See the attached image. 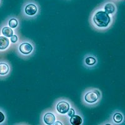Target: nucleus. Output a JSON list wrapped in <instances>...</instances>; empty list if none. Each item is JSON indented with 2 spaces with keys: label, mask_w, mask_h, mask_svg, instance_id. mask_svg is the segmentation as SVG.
Instances as JSON below:
<instances>
[{
  "label": "nucleus",
  "mask_w": 125,
  "mask_h": 125,
  "mask_svg": "<svg viewBox=\"0 0 125 125\" xmlns=\"http://www.w3.org/2000/svg\"><path fill=\"white\" fill-rule=\"evenodd\" d=\"M93 21L98 27H106L111 21L110 16L103 11H98L94 15Z\"/></svg>",
  "instance_id": "1"
},
{
  "label": "nucleus",
  "mask_w": 125,
  "mask_h": 125,
  "mask_svg": "<svg viewBox=\"0 0 125 125\" xmlns=\"http://www.w3.org/2000/svg\"><path fill=\"white\" fill-rule=\"evenodd\" d=\"M33 50V46L28 43H22L20 46V51L24 54H28Z\"/></svg>",
  "instance_id": "5"
},
{
  "label": "nucleus",
  "mask_w": 125,
  "mask_h": 125,
  "mask_svg": "<svg viewBox=\"0 0 125 125\" xmlns=\"http://www.w3.org/2000/svg\"><path fill=\"white\" fill-rule=\"evenodd\" d=\"M9 26L11 28H15L18 26V21L16 19H11L9 21Z\"/></svg>",
  "instance_id": "14"
},
{
  "label": "nucleus",
  "mask_w": 125,
  "mask_h": 125,
  "mask_svg": "<svg viewBox=\"0 0 125 125\" xmlns=\"http://www.w3.org/2000/svg\"><path fill=\"white\" fill-rule=\"evenodd\" d=\"M96 59L94 58L93 57H88L85 60L86 64L88 65H93L96 63Z\"/></svg>",
  "instance_id": "12"
},
{
  "label": "nucleus",
  "mask_w": 125,
  "mask_h": 125,
  "mask_svg": "<svg viewBox=\"0 0 125 125\" xmlns=\"http://www.w3.org/2000/svg\"><path fill=\"white\" fill-rule=\"evenodd\" d=\"M85 101L90 103H94L98 100V94L95 92V91H90L88 93L86 94L85 97H84Z\"/></svg>",
  "instance_id": "4"
},
{
  "label": "nucleus",
  "mask_w": 125,
  "mask_h": 125,
  "mask_svg": "<svg viewBox=\"0 0 125 125\" xmlns=\"http://www.w3.org/2000/svg\"><path fill=\"white\" fill-rule=\"evenodd\" d=\"M18 40V37L16 35H13L11 37V41L12 43H16Z\"/></svg>",
  "instance_id": "16"
},
{
  "label": "nucleus",
  "mask_w": 125,
  "mask_h": 125,
  "mask_svg": "<svg viewBox=\"0 0 125 125\" xmlns=\"http://www.w3.org/2000/svg\"><path fill=\"white\" fill-rule=\"evenodd\" d=\"M113 119L116 123H120L123 120V116L120 113H116L114 115Z\"/></svg>",
  "instance_id": "13"
},
{
  "label": "nucleus",
  "mask_w": 125,
  "mask_h": 125,
  "mask_svg": "<svg viewBox=\"0 0 125 125\" xmlns=\"http://www.w3.org/2000/svg\"><path fill=\"white\" fill-rule=\"evenodd\" d=\"M67 113H68V115L70 117H71L73 115H74V110L73 109H72V108L69 109Z\"/></svg>",
  "instance_id": "15"
},
{
  "label": "nucleus",
  "mask_w": 125,
  "mask_h": 125,
  "mask_svg": "<svg viewBox=\"0 0 125 125\" xmlns=\"http://www.w3.org/2000/svg\"><path fill=\"white\" fill-rule=\"evenodd\" d=\"M4 118H5V117H4V115H3V113L0 111V123L3 122L4 120Z\"/></svg>",
  "instance_id": "17"
},
{
  "label": "nucleus",
  "mask_w": 125,
  "mask_h": 125,
  "mask_svg": "<svg viewBox=\"0 0 125 125\" xmlns=\"http://www.w3.org/2000/svg\"><path fill=\"white\" fill-rule=\"evenodd\" d=\"M56 120V118L53 114L48 113L44 116V121L46 124L48 125H53Z\"/></svg>",
  "instance_id": "6"
},
{
  "label": "nucleus",
  "mask_w": 125,
  "mask_h": 125,
  "mask_svg": "<svg viewBox=\"0 0 125 125\" xmlns=\"http://www.w3.org/2000/svg\"><path fill=\"white\" fill-rule=\"evenodd\" d=\"M115 11V6L113 3H109L105 4L104 6V12L107 14H112Z\"/></svg>",
  "instance_id": "8"
},
{
  "label": "nucleus",
  "mask_w": 125,
  "mask_h": 125,
  "mask_svg": "<svg viewBox=\"0 0 125 125\" xmlns=\"http://www.w3.org/2000/svg\"><path fill=\"white\" fill-rule=\"evenodd\" d=\"M24 11L27 15L29 16H34L36 14L38 11L37 6L34 4L30 3L25 6Z\"/></svg>",
  "instance_id": "2"
},
{
  "label": "nucleus",
  "mask_w": 125,
  "mask_h": 125,
  "mask_svg": "<svg viewBox=\"0 0 125 125\" xmlns=\"http://www.w3.org/2000/svg\"><path fill=\"white\" fill-rule=\"evenodd\" d=\"M10 41L7 38L4 36H0V50H3L9 46Z\"/></svg>",
  "instance_id": "7"
},
{
  "label": "nucleus",
  "mask_w": 125,
  "mask_h": 125,
  "mask_svg": "<svg viewBox=\"0 0 125 125\" xmlns=\"http://www.w3.org/2000/svg\"><path fill=\"white\" fill-rule=\"evenodd\" d=\"M82 121V118L78 115H73L70 119V122L73 125H80Z\"/></svg>",
  "instance_id": "9"
},
{
  "label": "nucleus",
  "mask_w": 125,
  "mask_h": 125,
  "mask_svg": "<svg viewBox=\"0 0 125 125\" xmlns=\"http://www.w3.org/2000/svg\"><path fill=\"white\" fill-rule=\"evenodd\" d=\"M2 33L6 37H11L13 35V31L9 27H4L2 30Z\"/></svg>",
  "instance_id": "11"
},
{
  "label": "nucleus",
  "mask_w": 125,
  "mask_h": 125,
  "mask_svg": "<svg viewBox=\"0 0 125 125\" xmlns=\"http://www.w3.org/2000/svg\"><path fill=\"white\" fill-rule=\"evenodd\" d=\"M56 109L60 113L65 114L70 109V104L66 101H61L58 104Z\"/></svg>",
  "instance_id": "3"
},
{
  "label": "nucleus",
  "mask_w": 125,
  "mask_h": 125,
  "mask_svg": "<svg viewBox=\"0 0 125 125\" xmlns=\"http://www.w3.org/2000/svg\"><path fill=\"white\" fill-rule=\"evenodd\" d=\"M53 124H54V125H62V123H60V122H56V123H53Z\"/></svg>",
  "instance_id": "18"
},
{
  "label": "nucleus",
  "mask_w": 125,
  "mask_h": 125,
  "mask_svg": "<svg viewBox=\"0 0 125 125\" xmlns=\"http://www.w3.org/2000/svg\"><path fill=\"white\" fill-rule=\"evenodd\" d=\"M9 71V66L6 63H0V74L4 75L7 74Z\"/></svg>",
  "instance_id": "10"
}]
</instances>
